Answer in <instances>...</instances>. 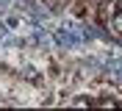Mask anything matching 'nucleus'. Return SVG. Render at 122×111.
Returning a JSON list of instances; mask_svg holds the SVG:
<instances>
[{
	"mask_svg": "<svg viewBox=\"0 0 122 111\" xmlns=\"http://www.w3.org/2000/svg\"><path fill=\"white\" fill-rule=\"evenodd\" d=\"M111 25H114L117 33H122V8H119V11H114V17H111Z\"/></svg>",
	"mask_w": 122,
	"mask_h": 111,
	"instance_id": "nucleus-1",
	"label": "nucleus"
}]
</instances>
